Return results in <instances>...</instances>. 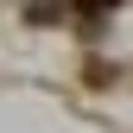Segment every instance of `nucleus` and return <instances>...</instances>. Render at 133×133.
I'll list each match as a JSON object with an SVG mask.
<instances>
[]
</instances>
